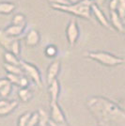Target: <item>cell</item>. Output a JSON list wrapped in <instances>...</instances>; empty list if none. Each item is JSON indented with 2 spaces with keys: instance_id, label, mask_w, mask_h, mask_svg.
<instances>
[{
  "instance_id": "cell-1",
  "label": "cell",
  "mask_w": 125,
  "mask_h": 126,
  "mask_svg": "<svg viewBox=\"0 0 125 126\" xmlns=\"http://www.w3.org/2000/svg\"><path fill=\"white\" fill-rule=\"evenodd\" d=\"M87 107L98 126H125V110L114 101L93 96L87 101Z\"/></svg>"
},
{
  "instance_id": "cell-2",
  "label": "cell",
  "mask_w": 125,
  "mask_h": 126,
  "mask_svg": "<svg viewBox=\"0 0 125 126\" xmlns=\"http://www.w3.org/2000/svg\"><path fill=\"white\" fill-rule=\"evenodd\" d=\"M91 5L92 2L90 0H83L77 4H71L67 6L55 5L51 4V8L63 12H67L74 16H77L80 18H84L86 20H91Z\"/></svg>"
},
{
  "instance_id": "cell-3",
  "label": "cell",
  "mask_w": 125,
  "mask_h": 126,
  "mask_svg": "<svg viewBox=\"0 0 125 126\" xmlns=\"http://www.w3.org/2000/svg\"><path fill=\"white\" fill-rule=\"evenodd\" d=\"M85 57L89 59L97 61L98 63L107 66V67H115L125 62L124 58L113 55L111 53L104 52V51H97V52H86Z\"/></svg>"
},
{
  "instance_id": "cell-4",
  "label": "cell",
  "mask_w": 125,
  "mask_h": 126,
  "mask_svg": "<svg viewBox=\"0 0 125 126\" xmlns=\"http://www.w3.org/2000/svg\"><path fill=\"white\" fill-rule=\"evenodd\" d=\"M21 68L23 69V72L26 73V75L31 79L40 89H42V86H43V82H42L41 72L38 69V67H36L34 64H32L30 62L21 60Z\"/></svg>"
},
{
  "instance_id": "cell-5",
  "label": "cell",
  "mask_w": 125,
  "mask_h": 126,
  "mask_svg": "<svg viewBox=\"0 0 125 126\" xmlns=\"http://www.w3.org/2000/svg\"><path fill=\"white\" fill-rule=\"evenodd\" d=\"M79 35H80V31H79L78 23L74 18L71 19L66 27V37L70 46L72 47L74 46V44L78 40Z\"/></svg>"
},
{
  "instance_id": "cell-6",
  "label": "cell",
  "mask_w": 125,
  "mask_h": 126,
  "mask_svg": "<svg viewBox=\"0 0 125 126\" xmlns=\"http://www.w3.org/2000/svg\"><path fill=\"white\" fill-rule=\"evenodd\" d=\"M50 121L57 122V123H64L67 122L66 121V117L63 113L61 107L59 106L57 102H50Z\"/></svg>"
},
{
  "instance_id": "cell-7",
  "label": "cell",
  "mask_w": 125,
  "mask_h": 126,
  "mask_svg": "<svg viewBox=\"0 0 125 126\" xmlns=\"http://www.w3.org/2000/svg\"><path fill=\"white\" fill-rule=\"evenodd\" d=\"M91 13L97 19V21L101 24V26H103L104 27L109 29V30H114L111 24L108 21V19L106 18L105 14L103 12V11L100 9V7L96 3H92V5H91Z\"/></svg>"
},
{
  "instance_id": "cell-8",
  "label": "cell",
  "mask_w": 125,
  "mask_h": 126,
  "mask_svg": "<svg viewBox=\"0 0 125 126\" xmlns=\"http://www.w3.org/2000/svg\"><path fill=\"white\" fill-rule=\"evenodd\" d=\"M59 72H60V61L59 60L53 61L49 65V67L47 68V73H46L47 84L50 85L52 82H54L57 79Z\"/></svg>"
},
{
  "instance_id": "cell-9",
  "label": "cell",
  "mask_w": 125,
  "mask_h": 126,
  "mask_svg": "<svg viewBox=\"0 0 125 126\" xmlns=\"http://www.w3.org/2000/svg\"><path fill=\"white\" fill-rule=\"evenodd\" d=\"M25 42H26V45L28 47H35L37 45H39V43L41 42L40 32L33 28L29 29L25 37Z\"/></svg>"
},
{
  "instance_id": "cell-10",
  "label": "cell",
  "mask_w": 125,
  "mask_h": 126,
  "mask_svg": "<svg viewBox=\"0 0 125 126\" xmlns=\"http://www.w3.org/2000/svg\"><path fill=\"white\" fill-rule=\"evenodd\" d=\"M110 22L113 29L120 33H124L125 29L122 25V19L117 11H110Z\"/></svg>"
},
{
  "instance_id": "cell-11",
  "label": "cell",
  "mask_w": 125,
  "mask_h": 126,
  "mask_svg": "<svg viewBox=\"0 0 125 126\" xmlns=\"http://www.w3.org/2000/svg\"><path fill=\"white\" fill-rule=\"evenodd\" d=\"M26 29V26H15V25H10L3 30L9 37L12 38V39H17L23 35V33Z\"/></svg>"
},
{
  "instance_id": "cell-12",
  "label": "cell",
  "mask_w": 125,
  "mask_h": 126,
  "mask_svg": "<svg viewBox=\"0 0 125 126\" xmlns=\"http://www.w3.org/2000/svg\"><path fill=\"white\" fill-rule=\"evenodd\" d=\"M48 92L50 94V102H57L60 93V83L56 79L54 82L48 85Z\"/></svg>"
},
{
  "instance_id": "cell-13",
  "label": "cell",
  "mask_w": 125,
  "mask_h": 126,
  "mask_svg": "<svg viewBox=\"0 0 125 126\" xmlns=\"http://www.w3.org/2000/svg\"><path fill=\"white\" fill-rule=\"evenodd\" d=\"M15 39H12V38L9 37L7 34H6L3 29L0 30V45L5 49L6 51L8 52L10 50L11 43L13 42Z\"/></svg>"
},
{
  "instance_id": "cell-14",
  "label": "cell",
  "mask_w": 125,
  "mask_h": 126,
  "mask_svg": "<svg viewBox=\"0 0 125 126\" xmlns=\"http://www.w3.org/2000/svg\"><path fill=\"white\" fill-rule=\"evenodd\" d=\"M18 105H19V103L17 101L11 100V103L8 105H6L4 107H0V117L10 115L11 112H13L18 107Z\"/></svg>"
},
{
  "instance_id": "cell-15",
  "label": "cell",
  "mask_w": 125,
  "mask_h": 126,
  "mask_svg": "<svg viewBox=\"0 0 125 126\" xmlns=\"http://www.w3.org/2000/svg\"><path fill=\"white\" fill-rule=\"evenodd\" d=\"M4 61L7 64H11V65H16V66H21V59H19L18 57H16L15 55H13L11 52H7L6 51L3 55Z\"/></svg>"
},
{
  "instance_id": "cell-16",
  "label": "cell",
  "mask_w": 125,
  "mask_h": 126,
  "mask_svg": "<svg viewBox=\"0 0 125 126\" xmlns=\"http://www.w3.org/2000/svg\"><path fill=\"white\" fill-rule=\"evenodd\" d=\"M18 96L23 103H28L33 98V92L28 88L20 89L18 90Z\"/></svg>"
},
{
  "instance_id": "cell-17",
  "label": "cell",
  "mask_w": 125,
  "mask_h": 126,
  "mask_svg": "<svg viewBox=\"0 0 125 126\" xmlns=\"http://www.w3.org/2000/svg\"><path fill=\"white\" fill-rule=\"evenodd\" d=\"M16 6L11 2H0V14L9 15L13 12Z\"/></svg>"
},
{
  "instance_id": "cell-18",
  "label": "cell",
  "mask_w": 125,
  "mask_h": 126,
  "mask_svg": "<svg viewBox=\"0 0 125 126\" xmlns=\"http://www.w3.org/2000/svg\"><path fill=\"white\" fill-rule=\"evenodd\" d=\"M3 67L7 72V74H16V75H23V69L21 66H16V65H11V64H7L4 63Z\"/></svg>"
},
{
  "instance_id": "cell-19",
  "label": "cell",
  "mask_w": 125,
  "mask_h": 126,
  "mask_svg": "<svg viewBox=\"0 0 125 126\" xmlns=\"http://www.w3.org/2000/svg\"><path fill=\"white\" fill-rule=\"evenodd\" d=\"M11 25L15 26H26V18L23 13H16L12 17L11 20Z\"/></svg>"
},
{
  "instance_id": "cell-20",
  "label": "cell",
  "mask_w": 125,
  "mask_h": 126,
  "mask_svg": "<svg viewBox=\"0 0 125 126\" xmlns=\"http://www.w3.org/2000/svg\"><path fill=\"white\" fill-rule=\"evenodd\" d=\"M8 52L12 53L13 55H15L16 57L19 58V56L21 54V42H20L19 39H15L13 41V42L11 43V47H10V50Z\"/></svg>"
},
{
  "instance_id": "cell-21",
  "label": "cell",
  "mask_w": 125,
  "mask_h": 126,
  "mask_svg": "<svg viewBox=\"0 0 125 126\" xmlns=\"http://www.w3.org/2000/svg\"><path fill=\"white\" fill-rule=\"evenodd\" d=\"M57 53H58L57 47L54 44H49L44 49V54L47 58H55L57 57Z\"/></svg>"
},
{
  "instance_id": "cell-22",
  "label": "cell",
  "mask_w": 125,
  "mask_h": 126,
  "mask_svg": "<svg viewBox=\"0 0 125 126\" xmlns=\"http://www.w3.org/2000/svg\"><path fill=\"white\" fill-rule=\"evenodd\" d=\"M38 112H39V115H40L39 126H47L48 125V122H49V120H50V118L48 117L47 113L43 109H42V108H40L38 110Z\"/></svg>"
},
{
  "instance_id": "cell-23",
  "label": "cell",
  "mask_w": 125,
  "mask_h": 126,
  "mask_svg": "<svg viewBox=\"0 0 125 126\" xmlns=\"http://www.w3.org/2000/svg\"><path fill=\"white\" fill-rule=\"evenodd\" d=\"M31 115H32V113H30V112H25V113H23L22 115L19 116V118H18V122H17L18 126H26L27 122L29 121L30 118H31Z\"/></svg>"
},
{
  "instance_id": "cell-24",
  "label": "cell",
  "mask_w": 125,
  "mask_h": 126,
  "mask_svg": "<svg viewBox=\"0 0 125 126\" xmlns=\"http://www.w3.org/2000/svg\"><path fill=\"white\" fill-rule=\"evenodd\" d=\"M11 89H12V85L9 82L8 84H6L2 89H0V96L2 99H7L11 92Z\"/></svg>"
},
{
  "instance_id": "cell-25",
  "label": "cell",
  "mask_w": 125,
  "mask_h": 126,
  "mask_svg": "<svg viewBox=\"0 0 125 126\" xmlns=\"http://www.w3.org/2000/svg\"><path fill=\"white\" fill-rule=\"evenodd\" d=\"M39 121H40V115H39V112L35 111L33 112L31 115V118L29 121L27 122L26 126H39Z\"/></svg>"
},
{
  "instance_id": "cell-26",
  "label": "cell",
  "mask_w": 125,
  "mask_h": 126,
  "mask_svg": "<svg viewBox=\"0 0 125 126\" xmlns=\"http://www.w3.org/2000/svg\"><path fill=\"white\" fill-rule=\"evenodd\" d=\"M21 76H22V75H16V74H7L6 78L9 80V82H10L11 85H15V86H17V87H18V85H19V81H20Z\"/></svg>"
},
{
  "instance_id": "cell-27",
  "label": "cell",
  "mask_w": 125,
  "mask_h": 126,
  "mask_svg": "<svg viewBox=\"0 0 125 126\" xmlns=\"http://www.w3.org/2000/svg\"><path fill=\"white\" fill-rule=\"evenodd\" d=\"M117 12L121 18H123L125 16V0H119V6H118Z\"/></svg>"
},
{
  "instance_id": "cell-28",
  "label": "cell",
  "mask_w": 125,
  "mask_h": 126,
  "mask_svg": "<svg viewBox=\"0 0 125 126\" xmlns=\"http://www.w3.org/2000/svg\"><path fill=\"white\" fill-rule=\"evenodd\" d=\"M28 86H29L28 77H26L25 75H22L21 78H20V81H19L18 87H19L20 89H25V88H28Z\"/></svg>"
},
{
  "instance_id": "cell-29",
  "label": "cell",
  "mask_w": 125,
  "mask_h": 126,
  "mask_svg": "<svg viewBox=\"0 0 125 126\" xmlns=\"http://www.w3.org/2000/svg\"><path fill=\"white\" fill-rule=\"evenodd\" d=\"M51 4H55V5H61V6H67L71 5L69 0H48Z\"/></svg>"
},
{
  "instance_id": "cell-30",
  "label": "cell",
  "mask_w": 125,
  "mask_h": 126,
  "mask_svg": "<svg viewBox=\"0 0 125 126\" xmlns=\"http://www.w3.org/2000/svg\"><path fill=\"white\" fill-rule=\"evenodd\" d=\"M118 6H119V0H110L109 2L110 11H117Z\"/></svg>"
},
{
  "instance_id": "cell-31",
  "label": "cell",
  "mask_w": 125,
  "mask_h": 126,
  "mask_svg": "<svg viewBox=\"0 0 125 126\" xmlns=\"http://www.w3.org/2000/svg\"><path fill=\"white\" fill-rule=\"evenodd\" d=\"M48 125L49 126H70L68 124V122H64V123H57V122H54V121H50L48 122Z\"/></svg>"
},
{
  "instance_id": "cell-32",
  "label": "cell",
  "mask_w": 125,
  "mask_h": 126,
  "mask_svg": "<svg viewBox=\"0 0 125 126\" xmlns=\"http://www.w3.org/2000/svg\"><path fill=\"white\" fill-rule=\"evenodd\" d=\"M9 83V80L7 78H1L0 79V89H2L6 84H8Z\"/></svg>"
},
{
  "instance_id": "cell-33",
  "label": "cell",
  "mask_w": 125,
  "mask_h": 126,
  "mask_svg": "<svg viewBox=\"0 0 125 126\" xmlns=\"http://www.w3.org/2000/svg\"><path fill=\"white\" fill-rule=\"evenodd\" d=\"M69 1H70L71 4H77V3L81 2V1H83V0H69Z\"/></svg>"
},
{
  "instance_id": "cell-34",
  "label": "cell",
  "mask_w": 125,
  "mask_h": 126,
  "mask_svg": "<svg viewBox=\"0 0 125 126\" xmlns=\"http://www.w3.org/2000/svg\"><path fill=\"white\" fill-rule=\"evenodd\" d=\"M105 0H96V4L99 6V5H102L103 3H104Z\"/></svg>"
},
{
  "instance_id": "cell-35",
  "label": "cell",
  "mask_w": 125,
  "mask_h": 126,
  "mask_svg": "<svg viewBox=\"0 0 125 126\" xmlns=\"http://www.w3.org/2000/svg\"><path fill=\"white\" fill-rule=\"evenodd\" d=\"M121 19H122V25H123V27H124V29H125V16L123 18H121Z\"/></svg>"
},
{
  "instance_id": "cell-36",
  "label": "cell",
  "mask_w": 125,
  "mask_h": 126,
  "mask_svg": "<svg viewBox=\"0 0 125 126\" xmlns=\"http://www.w3.org/2000/svg\"><path fill=\"white\" fill-rule=\"evenodd\" d=\"M90 1H92V0H90Z\"/></svg>"
},
{
  "instance_id": "cell-37",
  "label": "cell",
  "mask_w": 125,
  "mask_h": 126,
  "mask_svg": "<svg viewBox=\"0 0 125 126\" xmlns=\"http://www.w3.org/2000/svg\"><path fill=\"white\" fill-rule=\"evenodd\" d=\"M124 34H125V32H124Z\"/></svg>"
}]
</instances>
